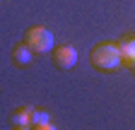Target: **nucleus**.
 <instances>
[{"mask_svg":"<svg viewBox=\"0 0 135 130\" xmlns=\"http://www.w3.org/2000/svg\"><path fill=\"white\" fill-rule=\"evenodd\" d=\"M89 63L99 72H116L123 65V56L116 41H99L89 51Z\"/></svg>","mask_w":135,"mask_h":130,"instance_id":"f257e3e1","label":"nucleus"},{"mask_svg":"<svg viewBox=\"0 0 135 130\" xmlns=\"http://www.w3.org/2000/svg\"><path fill=\"white\" fill-rule=\"evenodd\" d=\"M24 43L34 53H48V51H53V34L44 24H34L24 31Z\"/></svg>","mask_w":135,"mask_h":130,"instance_id":"f03ea898","label":"nucleus"},{"mask_svg":"<svg viewBox=\"0 0 135 130\" xmlns=\"http://www.w3.org/2000/svg\"><path fill=\"white\" fill-rule=\"evenodd\" d=\"M51 58H53V65L58 70H73L77 63V51L70 43H60V46H53Z\"/></svg>","mask_w":135,"mask_h":130,"instance_id":"7ed1b4c3","label":"nucleus"},{"mask_svg":"<svg viewBox=\"0 0 135 130\" xmlns=\"http://www.w3.org/2000/svg\"><path fill=\"white\" fill-rule=\"evenodd\" d=\"M31 113H34V106H20V108H15L12 116H10V125L17 128V130L31 128Z\"/></svg>","mask_w":135,"mask_h":130,"instance_id":"20e7f679","label":"nucleus"},{"mask_svg":"<svg viewBox=\"0 0 135 130\" xmlns=\"http://www.w3.org/2000/svg\"><path fill=\"white\" fill-rule=\"evenodd\" d=\"M31 58H34V51L24 41H20L12 48V63L17 65V68H27V65H31Z\"/></svg>","mask_w":135,"mask_h":130,"instance_id":"39448f33","label":"nucleus"},{"mask_svg":"<svg viewBox=\"0 0 135 130\" xmlns=\"http://www.w3.org/2000/svg\"><path fill=\"white\" fill-rule=\"evenodd\" d=\"M116 43H118V48H121V56H123V60L135 58V34H123V36L118 39Z\"/></svg>","mask_w":135,"mask_h":130,"instance_id":"423d86ee","label":"nucleus"},{"mask_svg":"<svg viewBox=\"0 0 135 130\" xmlns=\"http://www.w3.org/2000/svg\"><path fill=\"white\" fill-rule=\"evenodd\" d=\"M31 128H34V130H53L56 125L48 121V113H46V111L34 108V113H31Z\"/></svg>","mask_w":135,"mask_h":130,"instance_id":"0eeeda50","label":"nucleus"},{"mask_svg":"<svg viewBox=\"0 0 135 130\" xmlns=\"http://www.w3.org/2000/svg\"><path fill=\"white\" fill-rule=\"evenodd\" d=\"M123 65H128V68H130V72L135 75V58H130V60H123Z\"/></svg>","mask_w":135,"mask_h":130,"instance_id":"6e6552de","label":"nucleus"},{"mask_svg":"<svg viewBox=\"0 0 135 130\" xmlns=\"http://www.w3.org/2000/svg\"><path fill=\"white\" fill-rule=\"evenodd\" d=\"M0 3H3V0H0Z\"/></svg>","mask_w":135,"mask_h":130,"instance_id":"1a4fd4ad","label":"nucleus"}]
</instances>
